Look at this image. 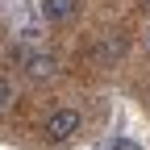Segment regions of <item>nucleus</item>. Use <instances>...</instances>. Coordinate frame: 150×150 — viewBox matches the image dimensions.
I'll list each match as a JSON object with an SVG mask.
<instances>
[{"label":"nucleus","instance_id":"nucleus-1","mask_svg":"<svg viewBox=\"0 0 150 150\" xmlns=\"http://www.w3.org/2000/svg\"><path fill=\"white\" fill-rule=\"evenodd\" d=\"M79 129H83V117H79L75 108H59V112H50V117H46V138L59 142V146L71 142Z\"/></svg>","mask_w":150,"mask_h":150},{"label":"nucleus","instance_id":"nucleus-2","mask_svg":"<svg viewBox=\"0 0 150 150\" xmlns=\"http://www.w3.org/2000/svg\"><path fill=\"white\" fill-rule=\"evenodd\" d=\"M21 59V67H25V79H33V83H46V79H54V54H42V50H21L17 54Z\"/></svg>","mask_w":150,"mask_h":150},{"label":"nucleus","instance_id":"nucleus-3","mask_svg":"<svg viewBox=\"0 0 150 150\" xmlns=\"http://www.w3.org/2000/svg\"><path fill=\"white\" fill-rule=\"evenodd\" d=\"M125 54V33L121 29H108V33H100V42L92 46V63L96 67H112Z\"/></svg>","mask_w":150,"mask_h":150},{"label":"nucleus","instance_id":"nucleus-4","mask_svg":"<svg viewBox=\"0 0 150 150\" xmlns=\"http://www.w3.org/2000/svg\"><path fill=\"white\" fill-rule=\"evenodd\" d=\"M79 8V0H42V17L54 25V21H67V17Z\"/></svg>","mask_w":150,"mask_h":150},{"label":"nucleus","instance_id":"nucleus-5","mask_svg":"<svg viewBox=\"0 0 150 150\" xmlns=\"http://www.w3.org/2000/svg\"><path fill=\"white\" fill-rule=\"evenodd\" d=\"M8 100H13V88H8L4 79H0V112H4V108H8Z\"/></svg>","mask_w":150,"mask_h":150},{"label":"nucleus","instance_id":"nucleus-6","mask_svg":"<svg viewBox=\"0 0 150 150\" xmlns=\"http://www.w3.org/2000/svg\"><path fill=\"white\" fill-rule=\"evenodd\" d=\"M112 150H138L134 142H112Z\"/></svg>","mask_w":150,"mask_h":150},{"label":"nucleus","instance_id":"nucleus-7","mask_svg":"<svg viewBox=\"0 0 150 150\" xmlns=\"http://www.w3.org/2000/svg\"><path fill=\"white\" fill-rule=\"evenodd\" d=\"M142 42H146V50H150V29H146V38H142Z\"/></svg>","mask_w":150,"mask_h":150},{"label":"nucleus","instance_id":"nucleus-8","mask_svg":"<svg viewBox=\"0 0 150 150\" xmlns=\"http://www.w3.org/2000/svg\"><path fill=\"white\" fill-rule=\"evenodd\" d=\"M142 8H150V0H142Z\"/></svg>","mask_w":150,"mask_h":150}]
</instances>
